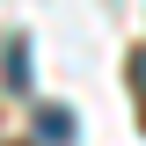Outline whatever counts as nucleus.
I'll use <instances>...</instances> for the list:
<instances>
[{
    "label": "nucleus",
    "instance_id": "obj_1",
    "mask_svg": "<svg viewBox=\"0 0 146 146\" xmlns=\"http://www.w3.org/2000/svg\"><path fill=\"white\" fill-rule=\"evenodd\" d=\"M36 139H44V146H66V139H73V110L44 102V110H36Z\"/></svg>",
    "mask_w": 146,
    "mask_h": 146
},
{
    "label": "nucleus",
    "instance_id": "obj_2",
    "mask_svg": "<svg viewBox=\"0 0 146 146\" xmlns=\"http://www.w3.org/2000/svg\"><path fill=\"white\" fill-rule=\"evenodd\" d=\"M7 80H15V88L29 80V51H22V36H7Z\"/></svg>",
    "mask_w": 146,
    "mask_h": 146
},
{
    "label": "nucleus",
    "instance_id": "obj_3",
    "mask_svg": "<svg viewBox=\"0 0 146 146\" xmlns=\"http://www.w3.org/2000/svg\"><path fill=\"white\" fill-rule=\"evenodd\" d=\"M131 88H139V110H146V51L131 58Z\"/></svg>",
    "mask_w": 146,
    "mask_h": 146
}]
</instances>
